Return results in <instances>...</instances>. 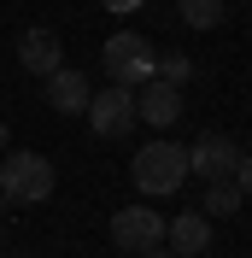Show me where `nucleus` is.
Here are the masks:
<instances>
[{"label":"nucleus","instance_id":"nucleus-1","mask_svg":"<svg viewBox=\"0 0 252 258\" xmlns=\"http://www.w3.org/2000/svg\"><path fill=\"white\" fill-rule=\"evenodd\" d=\"M129 176H135V188H141L147 200H170V194H182V182H188V147L147 141L141 153L129 159Z\"/></svg>","mask_w":252,"mask_h":258},{"label":"nucleus","instance_id":"nucleus-2","mask_svg":"<svg viewBox=\"0 0 252 258\" xmlns=\"http://www.w3.org/2000/svg\"><path fill=\"white\" fill-rule=\"evenodd\" d=\"M53 164L47 153H6L0 159V194L6 200H18V206H41V200H53Z\"/></svg>","mask_w":252,"mask_h":258},{"label":"nucleus","instance_id":"nucleus-3","mask_svg":"<svg viewBox=\"0 0 252 258\" xmlns=\"http://www.w3.org/2000/svg\"><path fill=\"white\" fill-rule=\"evenodd\" d=\"M153 59H158V53L147 47V35H135V30L106 35V47H100L106 77H111V82H123V88H141V82L153 77Z\"/></svg>","mask_w":252,"mask_h":258},{"label":"nucleus","instance_id":"nucleus-4","mask_svg":"<svg viewBox=\"0 0 252 258\" xmlns=\"http://www.w3.org/2000/svg\"><path fill=\"white\" fill-rule=\"evenodd\" d=\"M88 129H94L100 141H117V135H129L135 129V88H123V82H111V88H100V94H88Z\"/></svg>","mask_w":252,"mask_h":258},{"label":"nucleus","instance_id":"nucleus-5","mask_svg":"<svg viewBox=\"0 0 252 258\" xmlns=\"http://www.w3.org/2000/svg\"><path fill=\"white\" fill-rule=\"evenodd\" d=\"M164 241V217L153 206H123L111 217V246H123V252H153Z\"/></svg>","mask_w":252,"mask_h":258},{"label":"nucleus","instance_id":"nucleus-6","mask_svg":"<svg viewBox=\"0 0 252 258\" xmlns=\"http://www.w3.org/2000/svg\"><path fill=\"white\" fill-rule=\"evenodd\" d=\"M235 164H240V147L229 141V135H217V129L188 147V176H200V182H229Z\"/></svg>","mask_w":252,"mask_h":258},{"label":"nucleus","instance_id":"nucleus-7","mask_svg":"<svg viewBox=\"0 0 252 258\" xmlns=\"http://www.w3.org/2000/svg\"><path fill=\"white\" fill-rule=\"evenodd\" d=\"M18 64H24L30 77H47V71H59V64H65L59 30H47V24H30V30L18 35Z\"/></svg>","mask_w":252,"mask_h":258},{"label":"nucleus","instance_id":"nucleus-8","mask_svg":"<svg viewBox=\"0 0 252 258\" xmlns=\"http://www.w3.org/2000/svg\"><path fill=\"white\" fill-rule=\"evenodd\" d=\"M135 117H147L153 129H170L176 117H182V88H176V82L147 77L141 88H135Z\"/></svg>","mask_w":252,"mask_h":258},{"label":"nucleus","instance_id":"nucleus-9","mask_svg":"<svg viewBox=\"0 0 252 258\" xmlns=\"http://www.w3.org/2000/svg\"><path fill=\"white\" fill-rule=\"evenodd\" d=\"M47 106L59 117H82L88 112V94H94V88H88V77H82V71H71V64H59V71H47Z\"/></svg>","mask_w":252,"mask_h":258},{"label":"nucleus","instance_id":"nucleus-10","mask_svg":"<svg viewBox=\"0 0 252 258\" xmlns=\"http://www.w3.org/2000/svg\"><path fill=\"white\" fill-rule=\"evenodd\" d=\"M164 235L176 241V252H182V258H200L205 246H211V217H205V211H182V217L164 223Z\"/></svg>","mask_w":252,"mask_h":258},{"label":"nucleus","instance_id":"nucleus-11","mask_svg":"<svg viewBox=\"0 0 252 258\" xmlns=\"http://www.w3.org/2000/svg\"><path fill=\"white\" fill-rule=\"evenodd\" d=\"M176 18L188 30H217L223 24V0H176Z\"/></svg>","mask_w":252,"mask_h":258},{"label":"nucleus","instance_id":"nucleus-12","mask_svg":"<svg viewBox=\"0 0 252 258\" xmlns=\"http://www.w3.org/2000/svg\"><path fill=\"white\" fill-rule=\"evenodd\" d=\"M235 206H240L235 176H229V182H205V200H200V211H205V217H235Z\"/></svg>","mask_w":252,"mask_h":258},{"label":"nucleus","instance_id":"nucleus-13","mask_svg":"<svg viewBox=\"0 0 252 258\" xmlns=\"http://www.w3.org/2000/svg\"><path fill=\"white\" fill-rule=\"evenodd\" d=\"M194 77V64H188V53H164V64H158V82H176V88H182V82Z\"/></svg>","mask_w":252,"mask_h":258},{"label":"nucleus","instance_id":"nucleus-14","mask_svg":"<svg viewBox=\"0 0 252 258\" xmlns=\"http://www.w3.org/2000/svg\"><path fill=\"white\" fill-rule=\"evenodd\" d=\"M235 188H240V200H252V153H240V164H235Z\"/></svg>","mask_w":252,"mask_h":258},{"label":"nucleus","instance_id":"nucleus-15","mask_svg":"<svg viewBox=\"0 0 252 258\" xmlns=\"http://www.w3.org/2000/svg\"><path fill=\"white\" fill-rule=\"evenodd\" d=\"M100 6H106V12H141L147 0H100Z\"/></svg>","mask_w":252,"mask_h":258},{"label":"nucleus","instance_id":"nucleus-16","mask_svg":"<svg viewBox=\"0 0 252 258\" xmlns=\"http://www.w3.org/2000/svg\"><path fill=\"white\" fill-rule=\"evenodd\" d=\"M141 258H182V252H170V246H153V252H141Z\"/></svg>","mask_w":252,"mask_h":258},{"label":"nucleus","instance_id":"nucleus-17","mask_svg":"<svg viewBox=\"0 0 252 258\" xmlns=\"http://www.w3.org/2000/svg\"><path fill=\"white\" fill-rule=\"evenodd\" d=\"M0 153H6V117H0Z\"/></svg>","mask_w":252,"mask_h":258},{"label":"nucleus","instance_id":"nucleus-18","mask_svg":"<svg viewBox=\"0 0 252 258\" xmlns=\"http://www.w3.org/2000/svg\"><path fill=\"white\" fill-rule=\"evenodd\" d=\"M12 258H30V252H12Z\"/></svg>","mask_w":252,"mask_h":258}]
</instances>
